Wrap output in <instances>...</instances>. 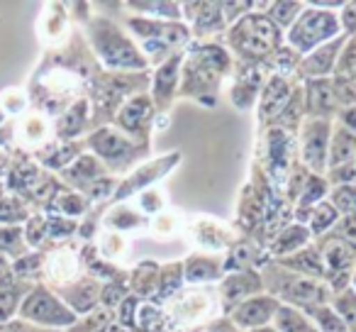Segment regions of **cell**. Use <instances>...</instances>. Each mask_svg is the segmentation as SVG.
<instances>
[{"label":"cell","instance_id":"6da1fadb","mask_svg":"<svg viewBox=\"0 0 356 332\" xmlns=\"http://www.w3.org/2000/svg\"><path fill=\"white\" fill-rule=\"evenodd\" d=\"M232 69V56L218 45H203L198 49H188L181 64V84L178 90L198 103L213 105L222 79Z\"/></svg>","mask_w":356,"mask_h":332},{"label":"cell","instance_id":"7a4b0ae2","mask_svg":"<svg viewBox=\"0 0 356 332\" xmlns=\"http://www.w3.org/2000/svg\"><path fill=\"white\" fill-rule=\"evenodd\" d=\"M227 42L244 64H259V61H268L281 49L283 35L268 20V15L252 13V15L234 20V27L229 30Z\"/></svg>","mask_w":356,"mask_h":332},{"label":"cell","instance_id":"3957f363","mask_svg":"<svg viewBox=\"0 0 356 332\" xmlns=\"http://www.w3.org/2000/svg\"><path fill=\"white\" fill-rule=\"evenodd\" d=\"M90 37H93V47L100 54V59L108 66H113V69H124V71L147 69V56L113 22L95 20L93 27H90Z\"/></svg>","mask_w":356,"mask_h":332},{"label":"cell","instance_id":"277c9868","mask_svg":"<svg viewBox=\"0 0 356 332\" xmlns=\"http://www.w3.org/2000/svg\"><path fill=\"white\" fill-rule=\"evenodd\" d=\"M339 32V17L332 10H317V8H302L298 20L291 25L288 32V45L298 54H310L327 40H334Z\"/></svg>","mask_w":356,"mask_h":332},{"label":"cell","instance_id":"5b68a950","mask_svg":"<svg viewBox=\"0 0 356 332\" xmlns=\"http://www.w3.org/2000/svg\"><path fill=\"white\" fill-rule=\"evenodd\" d=\"M127 25H129V30L134 32V37L142 40V47L154 59H161V56H166V54L173 56V54H178V52H184V47L188 45V40H191L188 27L178 25V22L129 17Z\"/></svg>","mask_w":356,"mask_h":332},{"label":"cell","instance_id":"8992f818","mask_svg":"<svg viewBox=\"0 0 356 332\" xmlns=\"http://www.w3.org/2000/svg\"><path fill=\"white\" fill-rule=\"evenodd\" d=\"M330 122L322 118H310L300 129V159L307 169L322 174L327 169V154H330Z\"/></svg>","mask_w":356,"mask_h":332},{"label":"cell","instance_id":"52a82bcc","mask_svg":"<svg viewBox=\"0 0 356 332\" xmlns=\"http://www.w3.org/2000/svg\"><path fill=\"white\" fill-rule=\"evenodd\" d=\"M93 149L110 164V169H127L129 164L139 157L142 152H147V144H134L129 137H124L122 132L105 127L100 132H95L90 137Z\"/></svg>","mask_w":356,"mask_h":332},{"label":"cell","instance_id":"ba28073f","mask_svg":"<svg viewBox=\"0 0 356 332\" xmlns=\"http://www.w3.org/2000/svg\"><path fill=\"white\" fill-rule=\"evenodd\" d=\"M273 293H278L283 301L302 308V313L312 310V308L327 306V298H330V288H327L325 283L315 281V278H302L293 271H288L286 283L273 286Z\"/></svg>","mask_w":356,"mask_h":332},{"label":"cell","instance_id":"9c48e42d","mask_svg":"<svg viewBox=\"0 0 356 332\" xmlns=\"http://www.w3.org/2000/svg\"><path fill=\"white\" fill-rule=\"evenodd\" d=\"M278 308L281 303L276 301V296H252L229 310V320L237 330H259L273 320Z\"/></svg>","mask_w":356,"mask_h":332},{"label":"cell","instance_id":"30bf717a","mask_svg":"<svg viewBox=\"0 0 356 332\" xmlns=\"http://www.w3.org/2000/svg\"><path fill=\"white\" fill-rule=\"evenodd\" d=\"M213 308L215 303L210 291H186L176 301H171V306L166 308V315L176 325H195L203 317H208Z\"/></svg>","mask_w":356,"mask_h":332},{"label":"cell","instance_id":"8fae6325","mask_svg":"<svg viewBox=\"0 0 356 332\" xmlns=\"http://www.w3.org/2000/svg\"><path fill=\"white\" fill-rule=\"evenodd\" d=\"M154 118V103L149 95L137 93L122 105L118 113V125L124 134L129 137H139V142L147 144V127Z\"/></svg>","mask_w":356,"mask_h":332},{"label":"cell","instance_id":"7c38bea8","mask_svg":"<svg viewBox=\"0 0 356 332\" xmlns=\"http://www.w3.org/2000/svg\"><path fill=\"white\" fill-rule=\"evenodd\" d=\"M293 98L291 81L283 74H276L264 84L261 95H259V120L264 122H271V120L281 118L283 110L288 108Z\"/></svg>","mask_w":356,"mask_h":332},{"label":"cell","instance_id":"4fadbf2b","mask_svg":"<svg viewBox=\"0 0 356 332\" xmlns=\"http://www.w3.org/2000/svg\"><path fill=\"white\" fill-rule=\"evenodd\" d=\"M346 37H339V40H332L327 45L317 47L315 52L305 54V59L298 64V74L305 76V79H327V74L337 69V59H339L341 49H344Z\"/></svg>","mask_w":356,"mask_h":332},{"label":"cell","instance_id":"5bb4252c","mask_svg":"<svg viewBox=\"0 0 356 332\" xmlns=\"http://www.w3.org/2000/svg\"><path fill=\"white\" fill-rule=\"evenodd\" d=\"M259 291H264V278L259 274L249 271V269H244V271L239 269L220 283V296H222L227 310H232L234 306H239L247 298L259 296Z\"/></svg>","mask_w":356,"mask_h":332},{"label":"cell","instance_id":"9a60e30c","mask_svg":"<svg viewBox=\"0 0 356 332\" xmlns=\"http://www.w3.org/2000/svg\"><path fill=\"white\" fill-rule=\"evenodd\" d=\"M184 52L168 56L161 66L154 74V103H156L159 110H166L171 105L173 95L178 90V84H181V64H184Z\"/></svg>","mask_w":356,"mask_h":332},{"label":"cell","instance_id":"2e32d148","mask_svg":"<svg viewBox=\"0 0 356 332\" xmlns=\"http://www.w3.org/2000/svg\"><path fill=\"white\" fill-rule=\"evenodd\" d=\"M184 15L191 20L193 32L198 37H213L225 32V17L220 6H213V3H188Z\"/></svg>","mask_w":356,"mask_h":332},{"label":"cell","instance_id":"e0dca14e","mask_svg":"<svg viewBox=\"0 0 356 332\" xmlns=\"http://www.w3.org/2000/svg\"><path fill=\"white\" fill-rule=\"evenodd\" d=\"M261 88H264L261 66H259V64L242 66L237 81L232 84V90H229V95H232L234 105L244 110V108H252V105L257 103L259 95H261Z\"/></svg>","mask_w":356,"mask_h":332},{"label":"cell","instance_id":"ac0fdd59","mask_svg":"<svg viewBox=\"0 0 356 332\" xmlns=\"http://www.w3.org/2000/svg\"><path fill=\"white\" fill-rule=\"evenodd\" d=\"M176 161H178V154H168V157H163V159H156L154 164H147V166L142 164V166H137V171H134V174L122 184V189L118 191V198H122V196H132L134 191L154 184V181L161 179L163 174H168Z\"/></svg>","mask_w":356,"mask_h":332},{"label":"cell","instance_id":"d6986e66","mask_svg":"<svg viewBox=\"0 0 356 332\" xmlns=\"http://www.w3.org/2000/svg\"><path fill=\"white\" fill-rule=\"evenodd\" d=\"M307 108H310L312 118H322V120H327V115L339 110L334 81H330V79L307 81Z\"/></svg>","mask_w":356,"mask_h":332},{"label":"cell","instance_id":"ffe728a7","mask_svg":"<svg viewBox=\"0 0 356 332\" xmlns=\"http://www.w3.org/2000/svg\"><path fill=\"white\" fill-rule=\"evenodd\" d=\"M317 249H320V257H322V264H325L327 276H332V274H346L356 259L354 249H349L341 239H337L334 235H327Z\"/></svg>","mask_w":356,"mask_h":332},{"label":"cell","instance_id":"44dd1931","mask_svg":"<svg viewBox=\"0 0 356 332\" xmlns=\"http://www.w3.org/2000/svg\"><path fill=\"white\" fill-rule=\"evenodd\" d=\"M356 161V134L346 127H337L330 137V154H327V169L334 171L346 164Z\"/></svg>","mask_w":356,"mask_h":332},{"label":"cell","instance_id":"7402d4cb","mask_svg":"<svg viewBox=\"0 0 356 332\" xmlns=\"http://www.w3.org/2000/svg\"><path fill=\"white\" fill-rule=\"evenodd\" d=\"M191 235H193L195 244L208 249H225L234 239L232 230L215 223V220H195V225H191Z\"/></svg>","mask_w":356,"mask_h":332},{"label":"cell","instance_id":"603a6c76","mask_svg":"<svg viewBox=\"0 0 356 332\" xmlns=\"http://www.w3.org/2000/svg\"><path fill=\"white\" fill-rule=\"evenodd\" d=\"M225 274V264L208 254H193L188 262L184 264V278L188 283H210L220 281Z\"/></svg>","mask_w":356,"mask_h":332},{"label":"cell","instance_id":"cb8c5ba5","mask_svg":"<svg viewBox=\"0 0 356 332\" xmlns=\"http://www.w3.org/2000/svg\"><path fill=\"white\" fill-rule=\"evenodd\" d=\"M283 269L293 274H305L310 278H325L327 271H325V264H322V257H320V249H312V247H305L300 252L291 254V257L283 259Z\"/></svg>","mask_w":356,"mask_h":332},{"label":"cell","instance_id":"d4e9b609","mask_svg":"<svg viewBox=\"0 0 356 332\" xmlns=\"http://www.w3.org/2000/svg\"><path fill=\"white\" fill-rule=\"evenodd\" d=\"M307 239H310V230L305 225H291V228L281 230V235L273 239L271 252L278 257H291V254L307 247Z\"/></svg>","mask_w":356,"mask_h":332},{"label":"cell","instance_id":"484cf974","mask_svg":"<svg viewBox=\"0 0 356 332\" xmlns=\"http://www.w3.org/2000/svg\"><path fill=\"white\" fill-rule=\"evenodd\" d=\"M273 317H276V332H317V327L307 320L305 313L291 306H281Z\"/></svg>","mask_w":356,"mask_h":332},{"label":"cell","instance_id":"4316f807","mask_svg":"<svg viewBox=\"0 0 356 332\" xmlns=\"http://www.w3.org/2000/svg\"><path fill=\"white\" fill-rule=\"evenodd\" d=\"M310 235H325L327 230H332L337 225V220H339V213H337V208L330 203V200H320V203L315 205V208L310 210Z\"/></svg>","mask_w":356,"mask_h":332},{"label":"cell","instance_id":"83f0119b","mask_svg":"<svg viewBox=\"0 0 356 332\" xmlns=\"http://www.w3.org/2000/svg\"><path fill=\"white\" fill-rule=\"evenodd\" d=\"M76 269H79L76 254L74 252H66V249L51 254L49 264H47V271H49L51 281H69V278H74Z\"/></svg>","mask_w":356,"mask_h":332},{"label":"cell","instance_id":"f1b7e54d","mask_svg":"<svg viewBox=\"0 0 356 332\" xmlns=\"http://www.w3.org/2000/svg\"><path fill=\"white\" fill-rule=\"evenodd\" d=\"M327 193H330V184H327L322 176H315V174L307 176L305 186L300 189V200H298V205H300V208H298V210H302L305 205H317L322 196H327Z\"/></svg>","mask_w":356,"mask_h":332},{"label":"cell","instance_id":"f546056e","mask_svg":"<svg viewBox=\"0 0 356 332\" xmlns=\"http://www.w3.org/2000/svg\"><path fill=\"white\" fill-rule=\"evenodd\" d=\"M305 315H312L317 320V332H346V325L339 315L334 313V308L330 306H320L307 310Z\"/></svg>","mask_w":356,"mask_h":332},{"label":"cell","instance_id":"4dcf8cb0","mask_svg":"<svg viewBox=\"0 0 356 332\" xmlns=\"http://www.w3.org/2000/svg\"><path fill=\"white\" fill-rule=\"evenodd\" d=\"M181 283H184V264H168L159 274V296H171V293H176L181 288Z\"/></svg>","mask_w":356,"mask_h":332},{"label":"cell","instance_id":"1f68e13d","mask_svg":"<svg viewBox=\"0 0 356 332\" xmlns=\"http://www.w3.org/2000/svg\"><path fill=\"white\" fill-rule=\"evenodd\" d=\"M300 13H302L300 3H273L271 10H268V20L281 30V27H291Z\"/></svg>","mask_w":356,"mask_h":332},{"label":"cell","instance_id":"d6a6232c","mask_svg":"<svg viewBox=\"0 0 356 332\" xmlns=\"http://www.w3.org/2000/svg\"><path fill=\"white\" fill-rule=\"evenodd\" d=\"M332 205L337 208L339 215H356V184L337 186L332 191Z\"/></svg>","mask_w":356,"mask_h":332},{"label":"cell","instance_id":"836d02e7","mask_svg":"<svg viewBox=\"0 0 356 332\" xmlns=\"http://www.w3.org/2000/svg\"><path fill=\"white\" fill-rule=\"evenodd\" d=\"M334 71L339 74V79L356 86V40H351L349 45H346V49L339 54V61H337Z\"/></svg>","mask_w":356,"mask_h":332},{"label":"cell","instance_id":"e575fe53","mask_svg":"<svg viewBox=\"0 0 356 332\" xmlns=\"http://www.w3.org/2000/svg\"><path fill=\"white\" fill-rule=\"evenodd\" d=\"M144 223H147V218L132 213L129 208H115L108 218V225L115 230H132V228H139V225H144Z\"/></svg>","mask_w":356,"mask_h":332},{"label":"cell","instance_id":"d590c367","mask_svg":"<svg viewBox=\"0 0 356 332\" xmlns=\"http://www.w3.org/2000/svg\"><path fill=\"white\" fill-rule=\"evenodd\" d=\"M334 313L344 320V325H356V293L341 291L334 301Z\"/></svg>","mask_w":356,"mask_h":332},{"label":"cell","instance_id":"8d00e7d4","mask_svg":"<svg viewBox=\"0 0 356 332\" xmlns=\"http://www.w3.org/2000/svg\"><path fill=\"white\" fill-rule=\"evenodd\" d=\"M332 235H334L337 239H341L349 249H354L356 252V215H341V218L337 220L334 232Z\"/></svg>","mask_w":356,"mask_h":332},{"label":"cell","instance_id":"74e56055","mask_svg":"<svg viewBox=\"0 0 356 332\" xmlns=\"http://www.w3.org/2000/svg\"><path fill=\"white\" fill-rule=\"evenodd\" d=\"M154 232L156 235H163V237H168V235H173L178 230V220L173 218L171 213H163V215H159L156 220H154Z\"/></svg>","mask_w":356,"mask_h":332},{"label":"cell","instance_id":"f35d334b","mask_svg":"<svg viewBox=\"0 0 356 332\" xmlns=\"http://www.w3.org/2000/svg\"><path fill=\"white\" fill-rule=\"evenodd\" d=\"M339 27H344L346 35L356 32V3L344 6V10H339Z\"/></svg>","mask_w":356,"mask_h":332},{"label":"cell","instance_id":"ab89813d","mask_svg":"<svg viewBox=\"0 0 356 332\" xmlns=\"http://www.w3.org/2000/svg\"><path fill=\"white\" fill-rule=\"evenodd\" d=\"M124 252V239L120 235H105L103 239V254L105 257H118V254Z\"/></svg>","mask_w":356,"mask_h":332},{"label":"cell","instance_id":"60d3db41","mask_svg":"<svg viewBox=\"0 0 356 332\" xmlns=\"http://www.w3.org/2000/svg\"><path fill=\"white\" fill-rule=\"evenodd\" d=\"M163 205V196L159 193V191L149 189L142 193V210H147V213H154V210H159Z\"/></svg>","mask_w":356,"mask_h":332},{"label":"cell","instance_id":"b9f144b4","mask_svg":"<svg viewBox=\"0 0 356 332\" xmlns=\"http://www.w3.org/2000/svg\"><path fill=\"white\" fill-rule=\"evenodd\" d=\"M122 296H124V286H115L113 283V286L103 291V303H108V306H118Z\"/></svg>","mask_w":356,"mask_h":332},{"label":"cell","instance_id":"7bdbcfd3","mask_svg":"<svg viewBox=\"0 0 356 332\" xmlns=\"http://www.w3.org/2000/svg\"><path fill=\"white\" fill-rule=\"evenodd\" d=\"M210 332H239V330L234 327L232 320H220V322H215V325L210 327Z\"/></svg>","mask_w":356,"mask_h":332},{"label":"cell","instance_id":"ee69618b","mask_svg":"<svg viewBox=\"0 0 356 332\" xmlns=\"http://www.w3.org/2000/svg\"><path fill=\"white\" fill-rule=\"evenodd\" d=\"M252 332H276L273 327H259V330H252Z\"/></svg>","mask_w":356,"mask_h":332},{"label":"cell","instance_id":"f6af8a7d","mask_svg":"<svg viewBox=\"0 0 356 332\" xmlns=\"http://www.w3.org/2000/svg\"><path fill=\"white\" fill-rule=\"evenodd\" d=\"M354 288H356V274H354Z\"/></svg>","mask_w":356,"mask_h":332}]
</instances>
